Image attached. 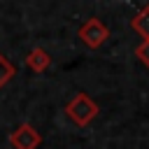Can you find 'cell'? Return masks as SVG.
Instances as JSON below:
<instances>
[{
	"label": "cell",
	"instance_id": "obj_1",
	"mask_svg": "<svg viewBox=\"0 0 149 149\" xmlns=\"http://www.w3.org/2000/svg\"><path fill=\"white\" fill-rule=\"evenodd\" d=\"M98 112H100L98 102H95L91 95H86V93H74V95L70 98V102L65 105L68 119H70L74 126H79V128L88 126V123L98 116Z\"/></svg>",
	"mask_w": 149,
	"mask_h": 149
},
{
	"label": "cell",
	"instance_id": "obj_2",
	"mask_svg": "<svg viewBox=\"0 0 149 149\" xmlns=\"http://www.w3.org/2000/svg\"><path fill=\"white\" fill-rule=\"evenodd\" d=\"M77 35H79V40H81L88 49H100V47L107 42V37H109V28H107L98 16H91V19H86V21L79 26Z\"/></svg>",
	"mask_w": 149,
	"mask_h": 149
},
{
	"label": "cell",
	"instance_id": "obj_3",
	"mask_svg": "<svg viewBox=\"0 0 149 149\" xmlns=\"http://www.w3.org/2000/svg\"><path fill=\"white\" fill-rule=\"evenodd\" d=\"M9 144L14 149H37L42 144V135L30 123H21L9 133Z\"/></svg>",
	"mask_w": 149,
	"mask_h": 149
},
{
	"label": "cell",
	"instance_id": "obj_4",
	"mask_svg": "<svg viewBox=\"0 0 149 149\" xmlns=\"http://www.w3.org/2000/svg\"><path fill=\"white\" fill-rule=\"evenodd\" d=\"M26 65H28L33 72H44V70L51 65V56L47 54V49L35 47V49L28 51V56H26Z\"/></svg>",
	"mask_w": 149,
	"mask_h": 149
},
{
	"label": "cell",
	"instance_id": "obj_5",
	"mask_svg": "<svg viewBox=\"0 0 149 149\" xmlns=\"http://www.w3.org/2000/svg\"><path fill=\"white\" fill-rule=\"evenodd\" d=\"M130 28L140 35V37H144V40H149V5H144L135 16H133V21H130Z\"/></svg>",
	"mask_w": 149,
	"mask_h": 149
},
{
	"label": "cell",
	"instance_id": "obj_6",
	"mask_svg": "<svg viewBox=\"0 0 149 149\" xmlns=\"http://www.w3.org/2000/svg\"><path fill=\"white\" fill-rule=\"evenodd\" d=\"M14 74H16L14 63H12V61H7V58L0 54V88H2V86H5V84L14 77Z\"/></svg>",
	"mask_w": 149,
	"mask_h": 149
},
{
	"label": "cell",
	"instance_id": "obj_7",
	"mask_svg": "<svg viewBox=\"0 0 149 149\" xmlns=\"http://www.w3.org/2000/svg\"><path fill=\"white\" fill-rule=\"evenodd\" d=\"M135 56L140 58V63L144 68H149V40H142L137 47H135Z\"/></svg>",
	"mask_w": 149,
	"mask_h": 149
}]
</instances>
